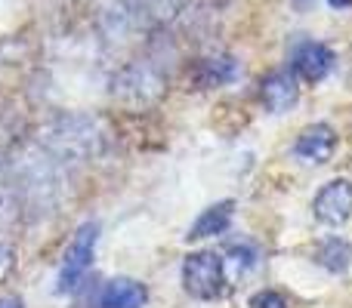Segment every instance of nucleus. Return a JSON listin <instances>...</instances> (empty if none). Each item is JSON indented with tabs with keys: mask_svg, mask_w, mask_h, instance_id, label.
Instances as JSON below:
<instances>
[{
	"mask_svg": "<svg viewBox=\"0 0 352 308\" xmlns=\"http://www.w3.org/2000/svg\"><path fill=\"white\" fill-rule=\"evenodd\" d=\"M334 10H346V6H352V0H328Z\"/></svg>",
	"mask_w": 352,
	"mask_h": 308,
	"instance_id": "obj_13",
	"label": "nucleus"
},
{
	"mask_svg": "<svg viewBox=\"0 0 352 308\" xmlns=\"http://www.w3.org/2000/svg\"><path fill=\"white\" fill-rule=\"evenodd\" d=\"M250 308H287L285 296L275 290H260L254 299H250Z\"/></svg>",
	"mask_w": 352,
	"mask_h": 308,
	"instance_id": "obj_11",
	"label": "nucleus"
},
{
	"mask_svg": "<svg viewBox=\"0 0 352 308\" xmlns=\"http://www.w3.org/2000/svg\"><path fill=\"white\" fill-rule=\"evenodd\" d=\"M238 78V65L229 56H219V59H204L198 65V80L204 86H223L229 80Z\"/></svg>",
	"mask_w": 352,
	"mask_h": 308,
	"instance_id": "obj_9",
	"label": "nucleus"
},
{
	"mask_svg": "<svg viewBox=\"0 0 352 308\" xmlns=\"http://www.w3.org/2000/svg\"><path fill=\"white\" fill-rule=\"evenodd\" d=\"M232 213H235V204L232 200H219V204H213L210 210H204L198 219H195V225L188 228V241H204V237H213V235H223L226 228L232 225Z\"/></svg>",
	"mask_w": 352,
	"mask_h": 308,
	"instance_id": "obj_8",
	"label": "nucleus"
},
{
	"mask_svg": "<svg viewBox=\"0 0 352 308\" xmlns=\"http://www.w3.org/2000/svg\"><path fill=\"white\" fill-rule=\"evenodd\" d=\"M0 308H22V303L16 296H10V299H0Z\"/></svg>",
	"mask_w": 352,
	"mask_h": 308,
	"instance_id": "obj_12",
	"label": "nucleus"
},
{
	"mask_svg": "<svg viewBox=\"0 0 352 308\" xmlns=\"http://www.w3.org/2000/svg\"><path fill=\"white\" fill-rule=\"evenodd\" d=\"M312 213H316L318 222L331 225V228H340L349 222L352 216V182L346 179H334L316 194L312 200Z\"/></svg>",
	"mask_w": 352,
	"mask_h": 308,
	"instance_id": "obj_3",
	"label": "nucleus"
},
{
	"mask_svg": "<svg viewBox=\"0 0 352 308\" xmlns=\"http://www.w3.org/2000/svg\"><path fill=\"white\" fill-rule=\"evenodd\" d=\"M337 152V133L331 123H312L297 136L294 154L306 163H328Z\"/></svg>",
	"mask_w": 352,
	"mask_h": 308,
	"instance_id": "obj_6",
	"label": "nucleus"
},
{
	"mask_svg": "<svg viewBox=\"0 0 352 308\" xmlns=\"http://www.w3.org/2000/svg\"><path fill=\"white\" fill-rule=\"evenodd\" d=\"M334 68V53L318 40H303L294 49V74L306 84H318L324 80Z\"/></svg>",
	"mask_w": 352,
	"mask_h": 308,
	"instance_id": "obj_4",
	"label": "nucleus"
},
{
	"mask_svg": "<svg viewBox=\"0 0 352 308\" xmlns=\"http://www.w3.org/2000/svg\"><path fill=\"white\" fill-rule=\"evenodd\" d=\"M148 290L133 278H115L102 287L96 308H146Z\"/></svg>",
	"mask_w": 352,
	"mask_h": 308,
	"instance_id": "obj_7",
	"label": "nucleus"
},
{
	"mask_svg": "<svg viewBox=\"0 0 352 308\" xmlns=\"http://www.w3.org/2000/svg\"><path fill=\"white\" fill-rule=\"evenodd\" d=\"M182 287L188 296L195 299H219L226 293V262L213 250H201V253L186 256L182 262Z\"/></svg>",
	"mask_w": 352,
	"mask_h": 308,
	"instance_id": "obj_1",
	"label": "nucleus"
},
{
	"mask_svg": "<svg viewBox=\"0 0 352 308\" xmlns=\"http://www.w3.org/2000/svg\"><path fill=\"white\" fill-rule=\"evenodd\" d=\"M349 259H352V247L340 237H328V241L318 247V262H322L328 272L340 274L349 268Z\"/></svg>",
	"mask_w": 352,
	"mask_h": 308,
	"instance_id": "obj_10",
	"label": "nucleus"
},
{
	"mask_svg": "<svg viewBox=\"0 0 352 308\" xmlns=\"http://www.w3.org/2000/svg\"><path fill=\"white\" fill-rule=\"evenodd\" d=\"M96 237H99V225L96 222H87V225H80L78 228V235H74V241L68 244L65 259H62V265H59V284H56V290L59 293L78 290V284L84 281L87 268L93 265Z\"/></svg>",
	"mask_w": 352,
	"mask_h": 308,
	"instance_id": "obj_2",
	"label": "nucleus"
},
{
	"mask_svg": "<svg viewBox=\"0 0 352 308\" xmlns=\"http://www.w3.org/2000/svg\"><path fill=\"white\" fill-rule=\"evenodd\" d=\"M300 99V86H297V74L291 71H272L269 78H263L260 84V102L266 105V111L272 115H285L297 105Z\"/></svg>",
	"mask_w": 352,
	"mask_h": 308,
	"instance_id": "obj_5",
	"label": "nucleus"
}]
</instances>
